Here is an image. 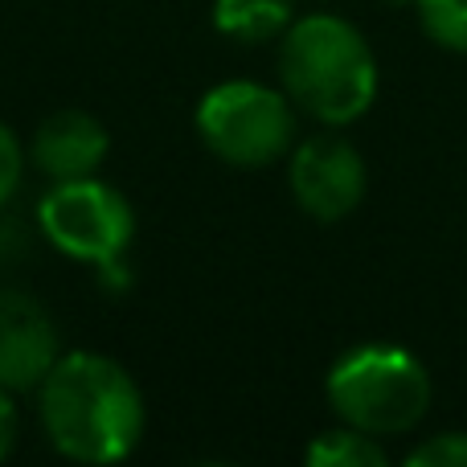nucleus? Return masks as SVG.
<instances>
[{"label":"nucleus","instance_id":"39448f33","mask_svg":"<svg viewBox=\"0 0 467 467\" xmlns=\"http://www.w3.org/2000/svg\"><path fill=\"white\" fill-rule=\"evenodd\" d=\"M33 222L57 254L74 258L90 271L115 263V258H128L131 242H136V210H131L128 193H119L99 172L78 181H49V189L33 210Z\"/></svg>","mask_w":467,"mask_h":467},{"label":"nucleus","instance_id":"20e7f679","mask_svg":"<svg viewBox=\"0 0 467 467\" xmlns=\"http://www.w3.org/2000/svg\"><path fill=\"white\" fill-rule=\"evenodd\" d=\"M202 144L230 169H271L296 148V103L283 87L254 78L218 82L193 111Z\"/></svg>","mask_w":467,"mask_h":467},{"label":"nucleus","instance_id":"ddd939ff","mask_svg":"<svg viewBox=\"0 0 467 467\" xmlns=\"http://www.w3.org/2000/svg\"><path fill=\"white\" fill-rule=\"evenodd\" d=\"M410 467H467V431H443L431 435L406 455Z\"/></svg>","mask_w":467,"mask_h":467},{"label":"nucleus","instance_id":"423d86ee","mask_svg":"<svg viewBox=\"0 0 467 467\" xmlns=\"http://www.w3.org/2000/svg\"><path fill=\"white\" fill-rule=\"evenodd\" d=\"M287 189L296 205L312 222H345L369 193V169L365 156L337 131H316L296 140L287 152Z\"/></svg>","mask_w":467,"mask_h":467},{"label":"nucleus","instance_id":"4468645a","mask_svg":"<svg viewBox=\"0 0 467 467\" xmlns=\"http://www.w3.org/2000/svg\"><path fill=\"white\" fill-rule=\"evenodd\" d=\"M21 394L13 389H0V463L13 460L16 443H21Z\"/></svg>","mask_w":467,"mask_h":467},{"label":"nucleus","instance_id":"f8f14e48","mask_svg":"<svg viewBox=\"0 0 467 467\" xmlns=\"http://www.w3.org/2000/svg\"><path fill=\"white\" fill-rule=\"evenodd\" d=\"M25 164H29V148H25L21 136H16V131L0 119V213L13 205L16 193H21Z\"/></svg>","mask_w":467,"mask_h":467},{"label":"nucleus","instance_id":"f03ea898","mask_svg":"<svg viewBox=\"0 0 467 467\" xmlns=\"http://www.w3.org/2000/svg\"><path fill=\"white\" fill-rule=\"evenodd\" d=\"M279 87L307 119L324 128H348L378 103V54L345 16H296L279 37Z\"/></svg>","mask_w":467,"mask_h":467},{"label":"nucleus","instance_id":"0eeeda50","mask_svg":"<svg viewBox=\"0 0 467 467\" xmlns=\"http://www.w3.org/2000/svg\"><path fill=\"white\" fill-rule=\"evenodd\" d=\"M62 353L54 312L29 291L0 287V389L33 394Z\"/></svg>","mask_w":467,"mask_h":467},{"label":"nucleus","instance_id":"6e6552de","mask_svg":"<svg viewBox=\"0 0 467 467\" xmlns=\"http://www.w3.org/2000/svg\"><path fill=\"white\" fill-rule=\"evenodd\" d=\"M111 152V131L82 107H62L46 115L29 140V164L46 181L95 177Z\"/></svg>","mask_w":467,"mask_h":467},{"label":"nucleus","instance_id":"9d476101","mask_svg":"<svg viewBox=\"0 0 467 467\" xmlns=\"http://www.w3.org/2000/svg\"><path fill=\"white\" fill-rule=\"evenodd\" d=\"M304 463L307 467H386L389 455L378 435H365V431L340 422L332 431H320L307 443Z\"/></svg>","mask_w":467,"mask_h":467},{"label":"nucleus","instance_id":"2eb2a0df","mask_svg":"<svg viewBox=\"0 0 467 467\" xmlns=\"http://www.w3.org/2000/svg\"><path fill=\"white\" fill-rule=\"evenodd\" d=\"M95 283H99L103 291H111V296H123V291L131 287V266H128V258H115V263L95 266Z\"/></svg>","mask_w":467,"mask_h":467},{"label":"nucleus","instance_id":"7ed1b4c3","mask_svg":"<svg viewBox=\"0 0 467 467\" xmlns=\"http://www.w3.org/2000/svg\"><path fill=\"white\" fill-rule=\"evenodd\" d=\"M431 373L410 348L389 340H365L332 361L324 398L332 414L365 435H406L431 410Z\"/></svg>","mask_w":467,"mask_h":467},{"label":"nucleus","instance_id":"9b49d317","mask_svg":"<svg viewBox=\"0 0 467 467\" xmlns=\"http://www.w3.org/2000/svg\"><path fill=\"white\" fill-rule=\"evenodd\" d=\"M419 25L439 49L467 54V0H419Z\"/></svg>","mask_w":467,"mask_h":467},{"label":"nucleus","instance_id":"f257e3e1","mask_svg":"<svg viewBox=\"0 0 467 467\" xmlns=\"http://www.w3.org/2000/svg\"><path fill=\"white\" fill-rule=\"evenodd\" d=\"M37 427L62 460L111 467L136 455L148 431V406L128 365L107 353L70 348L37 389Z\"/></svg>","mask_w":467,"mask_h":467},{"label":"nucleus","instance_id":"1a4fd4ad","mask_svg":"<svg viewBox=\"0 0 467 467\" xmlns=\"http://www.w3.org/2000/svg\"><path fill=\"white\" fill-rule=\"evenodd\" d=\"M210 16L222 37L238 41V46H263V41H279L287 33V25L296 21V8L291 0H213Z\"/></svg>","mask_w":467,"mask_h":467},{"label":"nucleus","instance_id":"dca6fc26","mask_svg":"<svg viewBox=\"0 0 467 467\" xmlns=\"http://www.w3.org/2000/svg\"><path fill=\"white\" fill-rule=\"evenodd\" d=\"M381 5H386V8H414L419 0H381Z\"/></svg>","mask_w":467,"mask_h":467}]
</instances>
